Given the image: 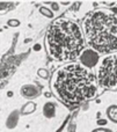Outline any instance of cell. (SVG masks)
Here are the masks:
<instances>
[{"mask_svg":"<svg viewBox=\"0 0 117 132\" xmlns=\"http://www.w3.org/2000/svg\"><path fill=\"white\" fill-rule=\"evenodd\" d=\"M97 78L80 63H71L59 67L52 78V89L67 104H79L95 97Z\"/></svg>","mask_w":117,"mask_h":132,"instance_id":"6da1fadb","label":"cell"},{"mask_svg":"<svg viewBox=\"0 0 117 132\" xmlns=\"http://www.w3.org/2000/svg\"><path fill=\"white\" fill-rule=\"evenodd\" d=\"M48 53L58 62L74 60L85 49V37L76 21L66 18L55 20L45 34Z\"/></svg>","mask_w":117,"mask_h":132,"instance_id":"7a4b0ae2","label":"cell"},{"mask_svg":"<svg viewBox=\"0 0 117 132\" xmlns=\"http://www.w3.org/2000/svg\"><path fill=\"white\" fill-rule=\"evenodd\" d=\"M82 28L90 49L99 53L117 51V15L113 11L99 8L89 12Z\"/></svg>","mask_w":117,"mask_h":132,"instance_id":"3957f363","label":"cell"},{"mask_svg":"<svg viewBox=\"0 0 117 132\" xmlns=\"http://www.w3.org/2000/svg\"><path fill=\"white\" fill-rule=\"evenodd\" d=\"M97 82L106 88L117 87V52L106 56L97 68Z\"/></svg>","mask_w":117,"mask_h":132,"instance_id":"277c9868","label":"cell"},{"mask_svg":"<svg viewBox=\"0 0 117 132\" xmlns=\"http://www.w3.org/2000/svg\"><path fill=\"white\" fill-rule=\"evenodd\" d=\"M79 62L82 66H85L86 68H93L95 67L100 62V53L96 52L95 50L90 48H87L81 52L80 57H79Z\"/></svg>","mask_w":117,"mask_h":132,"instance_id":"5b68a950","label":"cell"},{"mask_svg":"<svg viewBox=\"0 0 117 132\" xmlns=\"http://www.w3.org/2000/svg\"><path fill=\"white\" fill-rule=\"evenodd\" d=\"M20 94L24 98L31 100V98H35L41 95V87H38L35 84H26L21 87Z\"/></svg>","mask_w":117,"mask_h":132,"instance_id":"8992f818","label":"cell"},{"mask_svg":"<svg viewBox=\"0 0 117 132\" xmlns=\"http://www.w3.org/2000/svg\"><path fill=\"white\" fill-rule=\"evenodd\" d=\"M19 118H20V110H14L9 114L6 121V128L7 129H15L19 124Z\"/></svg>","mask_w":117,"mask_h":132,"instance_id":"52a82bcc","label":"cell"},{"mask_svg":"<svg viewBox=\"0 0 117 132\" xmlns=\"http://www.w3.org/2000/svg\"><path fill=\"white\" fill-rule=\"evenodd\" d=\"M36 110V103L32 102V101H29V102H26L21 107L20 109V115L21 116H27V115H30Z\"/></svg>","mask_w":117,"mask_h":132,"instance_id":"ba28073f","label":"cell"},{"mask_svg":"<svg viewBox=\"0 0 117 132\" xmlns=\"http://www.w3.org/2000/svg\"><path fill=\"white\" fill-rule=\"evenodd\" d=\"M43 115L46 118H53L56 115V104L52 102H46L43 107Z\"/></svg>","mask_w":117,"mask_h":132,"instance_id":"9c48e42d","label":"cell"},{"mask_svg":"<svg viewBox=\"0 0 117 132\" xmlns=\"http://www.w3.org/2000/svg\"><path fill=\"white\" fill-rule=\"evenodd\" d=\"M106 114H107V117H108L109 121L117 124V104L109 105L106 110Z\"/></svg>","mask_w":117,"mask_h":132,"instance_id":"30bf717a","label":"cell"},{"mask_svg":"<svg viewBox=\"0 0 117 132\" xmlns=\"http://www.w3.org/2000/svg\"><path fill=\"white\" fill-rule=\"evenodd\" d=\"M39 13L42 14L43 16H45V18H49V19H52L53 16V12L51 11V8H48V7H44V6H42V7H39Z\"/></svg>","mask_w":117,"mask_h":132,"instance_id":"8fae6325","label":"cell"},{"mask_svg":"<svg viewBox=\"0 0 117 132\" xmlns=\"http://www.w3.org/2000/svg\"><path fill=\"white\" fill-rule=\"evenodd\" d=\"M20 24H21V22L18 19H9V20L7 21V26L12 27V28H18Z\"/></svg>","mask_w":117,"mask_h":132,"instance_id":"7c38bea8","label":"cell"},{"mask_svg":"<svg viewBox=\"0 0 117 132\" xmlns=\"http://www.w3.org/2000/svg\"><path fill=\"white\" fill-rule=\"evenodd\" d=\"M37 75L41 77L42 79H48L49 78V72H48V70H45V68H39V70L37 71Z\"/></svg>","mask_w":117,"mask_h":132,"instance_id":"4fadbf2b","label":"cell"},{"mask_svg":"<svg viewBox=\"0 0 117 132\" xmlns=\"http://www.w3.org/2000/svg\"><path fill=\"white\" fill-rule=\"evenodd\" d=\"M50 8H51V11H55V12H58L59 11V8H60V4H58V2H50Z\"/></svg>","mask_w":117,"mask_h":132,"instance_id":"5bb4252c","label":"cell"},{"mask_svg":"<svg viewBox=\"0 0 117 132\" xmlns=\"http://www.w3.org/2000/svg\"><path fill=\"white\" fill-rule=\"evenodd\" d=\"M96 123L100 128H104V126L107 125V123H108V121H107V119H103V118H99L96 121Z\"/></svg>","mask_w":117,"mask_h":132,"instance_id":"9a60e30c","label":"cell"},{"mask_svg":"<svg viewBox=\"0 0 117 132\" xmlns=\"http://www.w3.org/2000/svg\"><path fill=\"white\" fill-rule=\"evenodd\" d=\"M92 132H114V131L111 130V129H108V128H96Z\"/></svg>","mask_w":117,"mask_h":132,"instance_id":"2e32d148","label":"cell"},{"mask_svg":"<svg viewBox=\"0 0 117 132\" xmlns=\"http://www.w3.org/2000/svg\"><path fill=\"white\" fill-rule=\"evenodd\" d=\"M34 50L35 51H38V50H41V44H38V43H36L34 45Z\"/></svg>","mask_w":117,"mask_h":132,"instance_id":"e0dca14e","label":"cell"},{"mask_svg":"<svg viewBox=\"0 0 117 132\" xmlns=\"http://www.w3.org/2000/svg\"><path fill=\"white\" fill-rule=\"evenodd\" d=\"M60 5H64V6H69L70 2H69V1H67V2H60Z\"/></svg>","mask_w":117,"mask_h":132,"instance_id":"ac0fdd59","label":"cell"},{"mask_svg":"<svg viewBox=\"0 0 117 132\" xmlns=\"http://www.w3.org/2000/svg\"><path fill=\"white\" fill-rule=\"evenodd\" d=\"M7 96H8V97L13 96V92H8V93H7Z\"/></svg>","mask_w":117,"mask_h":132,"instance_id":"d6986e66","label":"cell"}]
</instances>
